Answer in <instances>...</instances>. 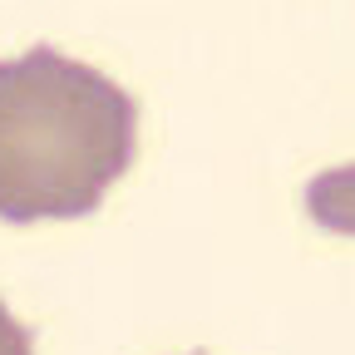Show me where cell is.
I'll return each instance as SVG.
<instances>
[{"mask_svg": "<svg viewBox=\"0 0 355 355\" xmlns=\"http://www.w3.org/2000/svg\"><path fill=\"white\" fill-rule=\"evenodd\" d=\"M306 217L326 232L355 237V163L326 168L306 183Z\"/></svg>", "mask_w": 355, "mask_h": 355, "instance_id": "2", "label": "cell"}, {"mask_svg": "<svg viewBox=\"0 0 355 355\" xmlns=\"http://www.w3.org/2000/svg\"><path fill=\"white\" fill-rule=\"evenodd\" d=\"M0 355H35V336L25 321H15V311L0 301Z\"/></svg>", "mask_w": 355, "mask_h": 355, "instance_id": "3", "label": "cell"}, {"mask_svg": "<svg viewBox=\"0 0 355 355\" xmlns=\"http://www.w3.org/2000/svg\"><path fill=\"white\" fill-rule=\"evenodd\" d=\"M139 148V99L55 44L0 60V222L89 217Z\"/></svg>", "mask_w": 355, "mask_h": 355, "instance_id": "1", "label": "cell"}]
</instances>
